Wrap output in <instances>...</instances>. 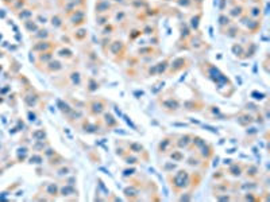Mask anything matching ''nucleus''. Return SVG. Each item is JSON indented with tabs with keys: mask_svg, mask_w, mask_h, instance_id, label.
<instances>
[{
	"mask_svg": "<svg viewBox=\"0 0 270 202\" xmlns=\"http://www.w3.org/2000/svg\"><path fill=\"white\" fill-rule=\"evenodd\" d=\"M49 47H50L49 42H43V40H41V42H38V43H35V45H34L33 50L37 51V53H42V51H46Z\"/></svg>",
	"mask_w": 270,
	"mask_h": 202,
	"instance_id": "f257e3e1",
	"label": "nucleus"
},
{
	"mask_svg": "<svg viewBox=\"0 0 270 202\" xmlns=\"http://www.w3.org/2000/svg\"><path fill=\"white\" fill-rule=\"evenodd\" d=\"M24 29L29 31V33H35V31L39 30V27L34 20H26L24 22Z\"/></svg>",
	"mask_w": 270,
	"mask_h": 202,
	"instance_id": "f03ea898",
	"label": "nucleus"
},
{
	"mask_svg": "<svg viewBox=\"0 0 270 202\" xmlns=\"http://www.w3.org/2000/svg\"><path fill=\"white\" fill-rule=\"evenodd\" d=\"M38 58H39V62H43V63H46V62H50L53 58L52 53H49V55H43V53H39L38 54Z\"/></svg>",
	"mask_w": 270,
	"mask_h": 202,
	"instance_id": "7ed1b4c3",
	"label": "nucleus"
},
{
	"mask_svg": "<svg viewBox=\"0 0 270 202\" xmlns=\"http://www.w3.org/2000/svg\"><path fill=\"white\" fill-rule=\"evenodd\" d=\"M23 11H24L23 14L20 12L18 16H19V19H22V20H27V18L31 16V12H30V10H23Z\"/></svg>",
	"mask_w": 270,
	"mask_h": 202,
	"instance_id": "20e7f679",
	"label": "nucleus"
},
{
	"mask_svg": "<svg viewBox=\"0 0 270 202\" xmlns=\"http://www.w3.org/2000/svg\"><path fill=\"white\" fill-rule=\"evenodd\" d=\"M52 20H53V22H52V23H53V26H54V27H61V26H62V22H61V19H59V18H58V16H55V18H53V19H52Z\"/></svg>",
	"mask_w": 270,
	"mask_h": 202,
	"instance_id": "39448f33",
	"label": "nucleus"
},
{
	"mask_svg": "<svg viewBox=\"0 0 270 202\" xmlns=\"http://www.w3.org/2000/svg\"><path fill=\"white\" fill-rule=\"evenodd\" d=\"M3 2H4V3H14L15 0H3Z\"/></svg>",
	"mask_w": 270,
	"mask_h": 202,
	"instance_id": "423d86ee",
	"label": "nucleus"
}]
</instances>
